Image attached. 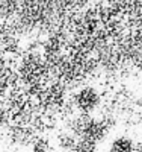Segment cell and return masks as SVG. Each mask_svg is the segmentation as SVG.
Returning a JSON list of instances; mask_svg holds the SVG:
<instances>
[{
    "label": "cell",
    "instance_id": "7a4b0ae2",
    "mask_svg": "<svg viewBox=\"0 0 142 152\" xmlns=\"http://www.w3.org/2000/svg\"><path fill=\"white\" fill-rule=\"evenodd\" d=\"M135 149H136L135 142L130 137H125V135L117 137L110 143V148H109L110 152H135Z\"/></svg>",
    "mask_w": 142,
    "mask_h": 152
},
{
    "label": "cell",
    "instance_id": "3957f363",
    "mask_svg": "<svg viewBox=\"0 0 142 152\" xmlns=\"http://www.w3.org/2000/svg\"><path fill=\"white\" fill-rule=\"evenodd\" d=\"M74 152H95V143L83 140L80 143H74Z\"/></svg>",
    "mask_w": 142,
    "mask_h": 152
},
{
    "label": "cell",
    "instance_id": "6da1fadb",
    "mask_svg": "<svg viewBox=\"0 0 142 152\" xmlns=\"http://www.w3.org/2000/svg\"><path fill=\"white\" fill-rule=\"evenodd\" d=\"M98 102H100V97H98L97 91L94 90V88H89V87L80 90L76 96V105L83 113L94 111L98 107Z\"/></svg>",
    "mask_w": 142,
    "mask_h": 152
},
{
    "label": "cell",
    "instance_id": "277c9868",
    "mask_svg": "<svg viewBox=\"0 0 142 152\" xmlns=\"http://www.w3.org/2000/svg\"><path fill=\"white\" fill-rule=\"evenodd\" d=\"M135 152H141V151H139V149H135Z\"/></svg>",
    "mask_w": 142,
    "mask_h": 152
}]
</instances>
